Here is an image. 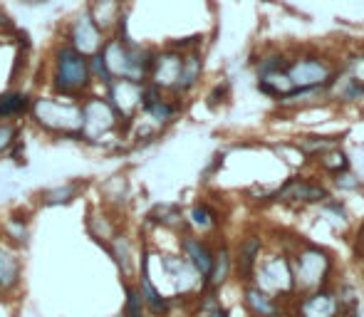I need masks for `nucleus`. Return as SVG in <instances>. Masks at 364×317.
I'll use <instances>...</instances> for the list:
<instances>
[{
    "instance_id": "nucleus-10",
    "label": "nucleus",
    "mask_w": 364,
    "mask_h": 317,
    "mask_svg": "<svg viewBox=\"0 0 364 317\" xmlns=\"http://www.w3.org/2000/svg\"><path fill=\"white\" fill-rule=\"evenodd\" d=\"M90 75H92V80H97V82H105V85H109L112 80V72H109V68H107V63H105V58H102V50L100 53H95V55H90Z\"/></svg>"
},
{
    "instance_id": "nucleus-17",
    "label": "nucleus",
    "mask_w": 364,
    "mask_h": 317,
    "mask_svg": "<svg viewBox=\"0 0 364 317\" xmlns=\"http://www.w3.org/2000/svg\"><path fill=\"white\" fill-rule=\"evenodd\" d=\"M141 313V298L134 290H127V315L129 317H139Z\"/></svg>"
},
{
    "instance_id": "nucleus-1",
    "label": "nucleus",
    "mask_w": 364,
    "mask_h": 317,
    "mask_svg": "<svg viewBox=\"0 0 364 317\" xmlns=\"http://www.w3.org/2000/svg\"><path fill=\"white\" fill-rule=\"evenodd\" d=\"M92 85L90 60L87 55L77 53L70 43L55 48V70H53V87L58 95L77 100L87 87Z\"/></svg>"
},
{
    "instance_id": "nucleus-4",
    "label": "nucleus",
    "mask_w": 364,
    "mask_h": 317,
    "mask_svg": "<svg viewBox=\"0 0 364 317\" xmlns=\"http://www.w3.org/2000/svg\"><path fill=\"white\" fill-rule=\"evenodd\" d=\"M330 75L327 65L317 63V60H300L288 70V77L292 85L302 87V90H310V87H317L325 82V77Z\"/></svg>"
},
{
    "instance_id": "nucleus-12",
    "label": "nucleus",
    "mask_w": 364,
    "mask_h": 317,
    "mask_svg": "<svg viewBox=\"0 0 364 317\" xmlns=\"http://www.w3.org/2000/svg\"><path fill=\"white\" fill-rule=\"evenodd\" d=\"M141 288H144V295H146V303L151 305L156 313H161V310H166V303L161 300V295L154 290L151 280H149V270H146V263H144V278H141Z\"/></svg>"
},
{
    "instance_id": "nucleus-18",
    "label": "nucleus",
    "mask_w": 364,
    "mask_h": 317,
    "mask_svg": "<svg viewBox=\"0 0 364 317\" xmlns=\"http://www.w3.org/2000/svg\"><path fill=\"white\" fill-rule=\"evenodd\" d=\"M75 193V186H65V188H58L55 193H48V203H60V201H68L65 196H73Z\"/></svg>"
},
{
    "instance_id": "nucleus-5",
    "label": "nucleus",
    "mask_w": 364,
    "mask_h": 317,
    "mask_svg": "<svg viewBox=\"0 0 364 317\" xmlns=\"http://www.w3.org/2000/svg\"><path fill=\"white\" fill-rule=\"evenodd\" d=\"M87 10H90L97 28L102 33H109V30H114L119 15L124 13V0H92Z\"/></svg>"
},
{
    "instance_id": "nucleus-7",
    "label": "nucleus",
    "mask_w": 364,
    "mask_h": 317,
    "mask_svg": "<svg viewBox=\"0 0 364 317\" xmlns=\"http://www.w3.org/2000/svg\"><path fill=\"white\" fill-rule=\"evenodd\" d=\"M201 58H198L196 53H188L186 58H181V72H178V80L176 85H173V90L176 92H186L191 90L193 85H196L198 75H201Z\"/></svg>"
},
{
    "instance_id": "nucleus-6",
    "label": "nucleus",
    "mask_w": 364,
    "mask_h": 317,
    "mask_svg": "<svg viewBox=\"0 0 364 317\" xmlns=\"http://www.w3.org/2000/svg\"><path fill=\"white\" fill-rule=\"evenodd\" d=\"M30 97L25 92H5L0 95V119H13V117H23L30 109Z\"/></svg>"
},
{
    "instance_id": "nucleus-16",
    "label": "nucleus",
    "mask_w": 364,
    "mask_h": 317,
    "mask_svg": "<svg viewBox=\"0 0 364 317\" xmlns=\"http://www.w3.org/2000/svg\"><path fill=\"white\" fill-rule=\"evenodd\" d=\"M248 303L253 305L255 310H260V313H268V315L275 310V308H273V303H270V300H265L260 293H255V290H253V293H248Z\"/></svg>"
},
{
    "instance_id": "nucleus-11",
    "label": "nucleus",
    "mask_w": 364,
    "mask_h": 317,
    "mask_svg": "<svg viewBox=\"0 0 364 317\" xmlns=\"http://www.w3.org/2000/svg\"><path fill=\"white\" fill-rule=\"evenodd\" d=\"M332 308H335L332 298H327V295H317V298H312L310 303L305 305V313L310 317H330Z\"/></svg>"
},
{
    "instance_id": "nucleus-20",
    "label": "nucleus",
    "mask_w": 364,
    "mask_h": 317,
    "mask_svg": "<svg viewBox=\"0 0 364 317\" xmlns=\"http://www.w3.org/2000/svg\"><path fill=\"white\" fill-rule=\"evenodd\" d=\"M223 273H225V253H220L218 255V270H216V283H220V280H223Z\"/></svg>"
},
{
    "instance_id": "nucleus-14",
    "label": "nucleus",
    "mask_w": 364,
    "mask_h": 317,
    "mask_svg": "<svg viewBox=\"0 0 364 317\" xmlns=\"http://www.w3.org/2000/svg\"><path fill=\"white\" fill-rule=\"evenodd\" d=\"M285 65H288V60H283V58H278V55H275V58H268L265 60V63H260V75H273V72H280V70H285Z\"/></svg>"
},
{
    "instance_id": "nucleus-19",
    "label": "nucleus",
    "mask_w": 364,
    "mask_h": 317,
    "mask_svg": "<svg viewBox=\"0 0 364 317\" xmlns=\"http://www.w3.org/2000/svg\"><path fill=\"white\" fill-rule=\"evenodd\" d=\"M193 221L198 223V226H208L211 223V218H208V211L203 206H196L193 208Z\"/></svg>"
},
{
    "instance_id": "nucleus-8",
    "label": "nucleus",
    "mask_w": 364,
    "mask_h": 317,
    "mask_svg": "<svg viewBox=\"0 0 364 317\" xmlns=\"http://www.w3.org/2000/svg\"><path fill=\"white\" fill-rule=\"evenodd\" d=\"M280 198H295V201H320L325 198V188L320 186H310V183H300V181H292L283 191L278 193Z\"/></svg>"
},
{
    "instance_id": "nucleus-15",
    "label": "nucleus",
    "mask_w": 364,
    "mask_h": 317,
    "mask_svg": "<svg viewBox=\"0 0 364 317\" xmlns=\"http://www.w3.org/2000/svg\"><path fill=\"white\" fill-rule=\"evenodd\" d=\"M15 144V124H3L0 127V154L8 151Z\"/></svg>"
},
{
    "instance_id": "nucleus-13",
    "label": "nucleus",
    "mask_w": 364,
    "mask_h": 317,
    "mask_svg": "<svg viewBox=\"0 0 364 317\" xmlns=\"http://www.w3.org/2000/svg\"><path fill=\"white\" fill-rule=\"evenodd\" d=\"M144 112H146V114H151L156 122H166V119H171V117H173V107L168 104V102H164L161 97H159L156 102H151L149 107H144Z\"/></svg>"
},
{
    "instance_id": "nucleus-21",
    "label": "nucleus",
    "mask_w": 364,
    "mask_h": 317,
    "mask_svg": "<svg viewBox=\"0 0 364 317\" xmlns=\"http://www.w3.org/2000/svg\"><path fill=\"white\" fill-rule=\"evenodd\" d=\"M360 238H362V243H364V228H362V233H360Z\"/></svg>"
},
{
    "instance_id": "nucleus-2",
    "label": "nucleus",
    "mask_w": 364,
    "mask_h": 317,
    "mask_svg": "<svg viewBox=\"0 0 364 317\" xmlns=\"http://www.w3.org/2000/svg\"><path fill=\"white\" fill-rule=\"evenodd\" d=\"M105 35L107 33H102L100 28H97V23L92 20V15H90V10H80V13L73 18V23H70V28H68V43L73 45V48L77 50V53H82V55H95V53H100L102 50V45H105Z\"/></svg>"
},
{
    "instance_id": "nucleus-3",
    "label": "nucleus",
    "mask_w": 364,
    "mask_h": 317,
    "mask_svg": "<svg viewBox=\"0 0 364 317\" xmlns=\"http://www.w3.org/2000/svg\"><path fill=\"white\" fill-rule=\"evenodd\" d=\"M178 72H181V55L176 53H166V55H156L151 65V85H156L159 90H166V87L176 85Z\"/></svg>"
},
{
    "instance_id": "nucleus-9",
    "label": "nucleus",
    "mask_w": 364,
    "mask_h": 317,
    "mask_svg": "<svg viewBox=\"0 0 364 317\" xmlns=\"http://www.w3.org/2000/svg\"><path fill=\"white\" fill-rule=\"evenodd\" d=\"M183 248H186L188 258L193 260V265H196L203 275L211 273V270H213V258H211V253H208V250L198 243V240H186V243H183Z\"/></svg>"
}]
</instances>
